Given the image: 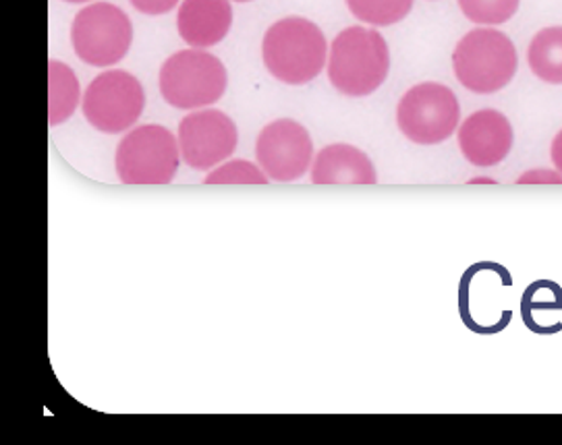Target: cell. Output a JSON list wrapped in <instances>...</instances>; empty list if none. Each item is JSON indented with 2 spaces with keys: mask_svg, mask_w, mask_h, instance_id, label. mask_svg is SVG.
Returning a JSON list of instances; mask_svg holds the SVG:
<instances>
[{
  "mask_svg": "<svg viewBox=\"0 0 562 445\" xmlns=\"http://www.w3.org/2000/svg\"><path fill=\"white\" fill-rule=\"evenodd\" d=\"M235 2H251V0H235Z\"/></svg>",
  "mask_w": 562,
  "mask_h": 445,
  "instance_id": "cb8c5ba5",
  "label": "cell"
},
{
  "mask_svg": "<svg viewBox=\"0 0 562 445\" xmlns=\"http://www.w3.org/2000/svg\"><path fill=\"white\" fill-rule=\"evenodd\" d=\"M71 44L86 65L113 67L132 50V19L111 2L88 4L74 19Z\"/></svg>",
  "mask_w": 562,
  "mask_h": 445,
  "instance_id": "8992f818",
  "label": "cell"
},
{
  "mask_svg": "<svg viewBox=\"0 0 562 445\" xmlns=\"http://www.w3.org/2000/svg\"><path fill=\"white\" fill-rule=\"evenodd\" d=\"M469 185H496V181H494V179H484V176H480V179H471V181H469Z\"/></svg>",
  "mask_w": 562,
  "mask_h": 445,
  "instance_id": "7402d4cb",
  "label": "cell"
},
{
  "mask_svg": "<svg viewBox=\"0 0 562 445\" xmlns=\"http://www.w3.org/2000/svg\"><path fill=\"white\" fill-rule=\"evenodd\" d=\"M79 81L74 69L60 60H48V123H67L79 106Z\"/></svg>",
  "mask_w": 562,
  "mask_h": 445,
  "instance_id": "5bb4252c",
  "label": "cell"
},
{
  "mask_svg": "<svg viewBox=\"0 0 562 445\" xmlns=\"http://www.w3.org/2000/svg\"><path fill=\"white\" fill-rule=\"evenodd\" d=\"M527 62L536 77L546 83L562 85V27L552 25L538 32L529 48H527Z\"/></svg>",
  "mask_w": 562,
  "mask_h": 445,
  "instance_id": "9a60e30c",
  "label": "cell"
},
{
  "mask_svg": "<svg viewBox=\"0 0 562 445\" xmlns=\"http://www.w3.org/2000/svg\"><path fill=\"white\" fill-rule=\"evenodd\" d=\"M461 106L442 83H419L396 106V125L417 146H438L459 127Z\"/></svg>",
  "mask_w": 562,
  "mask_h": 445,
  "instance_id": "52a82bcc",
  "label": "cell"
},
{
  "mask_svg": "<svg viewBox=\"0 0 562 445\" xmlns=\"http://www.w3.org/2000/svg\"><path fill=\"white\" fill-rule=\"evenodd\" d=\"M116 174L123 185H169L181 164L179 139L162 125H144L116 148Z\"/></svg>",
  "mask_w": 562,
  "mask_h": 445,
  "instance_id": "5b68a950",
  "label": "cell"
},
{
  "mask_svg": "<svg viewBox=\"0 0 562 445\" xmlns=\"http://www.w3.org/2000/svg\"><path fill=\"white\" fill-rule=\"evenodd\" d=\"M351 15L378 27H389L412 13L413 0H345Z\"/></svg>",
  "mask_w": 562,
  "mask_h": 445,
  "instance_id": "2e32d148",
  "label": "cell"
},
{
  "mask_svg": "<svg viewBox=\"0 0 562 445\" xmlns=\"http://www.w3.org/2000/svg\"><path fill=\"white\" fill-rule=\"evenodd\" d=\"M65 2H69V4H81V2H92V0H65Z\"/></svg>",
  "mask_w": 562,
  "mask_h": 445,
  "instance_id": "603a6c76",
  "label": "cell"
},
{
  "mask_svg": "<svg viewBox=\"0 0 562 445\" xmlns=\"http://www.w3.org/2000/svg\"><path fill=\"white\" fill-rule=\"evenodd\" d=\"M550 156H552V162H554V167L562 174V130L554 137V141H552V148H550Z\"/></svg>",
  "mask_w": 562,
  "mask_h": 445,
  "instance_id": "44dd1931",
  "label": "cell"
},
{
  "mask_svg": "<svg viewBox=\"0 0 562 445\" xmlns=\"http://www.w3.org/2000/svg\"><path fill=\"white\" fill-rule=\"evenodd\" d=\"M459 7L477 25H501L517 13L519 0H459Z\"/></svg>",
  "mask_w": 562,
  "mask_h": 445,
  "instance_id": "e0dca14e",
  "label": "cell"
},
{
  "mask_svg": "<svg viewBox=\"0 0 562 445\" xmlns=\"http://www.w3.org/2000/svg\"><path fill=\"white\" fill-rule=\"evenodd\" d=\"M517 50L498 30L480 27L461 37L452 53V69L463 88L473 93L501 92L517 73Z\"/></svg>",
  "mask_w": 562,
  "mask_h": 445,
  "instance_id": "277c9868",
  "label": "cell"
},
{
  "mask_svg": "<svg viewBox=\"0 0 562 445\" xmlns=\"http://www.w3.org/2000/svg\"><path fill=\"white\" fill-rule=\"evenodd\" d=\"M513 127L503 112H473L459 129V148L469 164L490 168L501 164L513 149Z\"/></svg>",
  "mask_w": 562,
  "mask_h": 445,
  "instance_id": "8fae6325",
  "label": "cell"
},
{
  "mask_svg": "<svg viewBox=\"0 0 562 445\" xmlns=\"http://www.w3.org/2000/svg\"><path fill=\"white\" fill-rule=\"evenodd\" d=\"M206 185H266L268 174L247 160H231L214 168L204 181Z\"/></svg>",
  "mask_w": 562,
  "mask_h": 445,
  "instance_id": "ac0fdd59",
  "label": "cell"
},
{
  "mask_svg": "<svg viewBox=\"0 0 562 445\" xmlns=\"http://www.w3.org/2000/svg\"><path fill=\"white\" fill-rule=\"evenodd\" d=\"M165 102L179 111H195L216 104L226 92L228 75L218 56L202 48L175 53L165 60L158 75Z\"/></svg>",
  "mask_w": 562,
  "mask_h": 445,
  "instance_id": "3957f363",
  "label": "cell"
},
{
  "mask_svg": "<svg viewBox=\"0 0 562 445\" xmlns=\"http://www.w3.org/2000/svg\"><path fill=\"white\" fill-rule=\"evenodd\" d=\"M314 185H375L378 174L366 151L349 144H333L319 151L312 167Z\"/></svg>",
  "mask_w": 562,
  "mask_h": 445,
  "instance_id": "4fadbf2b",
  "label": "cell"
},
{
  "mask_svg": "<svg viewBox=\"0 0 562 445\" xmlns=\"http://www.w3.org/2000/svg\"><path fill=\"white\" fill-rule=\"evenodd\" d=\"M233 27V7L228 0H183L177 30L191 48H212L221 44Z\"/></svg>",
  "mask_w": 562,
  "mask_h": 445,
  "instance_id": "7c38bea8",
  "label": "cell"
},
{
  "mask_svg": "<svg viewBox=\"0 0 562 445\" xmlns=\"http://www.w3.org/2000/svg\"><path fill=\"white\" fill-rule=\"evenodd\" d=\"M391 71V50L380 32L353 25L342 30L328 60V79L335 90L349 98L374 93Z\"/></svg>",
  "mask_w": 562,
  "mask_h": 445,
  "instance_id": "7a4b0ae2",
  "label": "cell"
},
{
  "mask_svg": "<svg viewBox=\"0 0 562 445\" xmlns=\"http://www.w3.org/2000/svg\"><path fill=\"white\" fill-rule=\"evenodd\" d=\"M517 185H562V174L559 170L554 172V170H546V168L527 170L519 176Z\"/></svg>",
  "mask_w": 562,
  "mask_h": 445,
  "instance_id": "d6986e66",
  "label": "cell"
},
{
  "mask_svg": "<svg viewBox=\"0 0 562 445\" xmlns=\"http://www.w3.org/2000/svg\"><path fill=\"white\" fill-rule=\"evenodd\" d=\"M146 106V93L135 75L104 71L92 79L81 100L86 121L94 129L116 135L132 129Z\"/></svg>",
  "mask_w": 562,
  "mask_h": 445,
  "instance_id": "ba28073f",
  "label": "cell"
},
{
  "mask_svg": "<svg viewBox=\"0 0 562 445\" xmlns=\"http://www.w3.org/2000/svg\"><path fill=\"white\" fill-rule=\"evenodd\" d=\"M328 56V42L314 21L284 18L268 27L262 39V58L268 73L286 85L314 81Z\"/></svg>",
  "mask_w": 562,
  "mask_h": 445,
  "instance_id": "6da1fadb",
  "label": "cell"
},
{
  "mask_svg": "<svg viewBox=\"0 0 562 445\" xmlns=\"http://www.w3.org/2000/svg\"><path fill=\"white\" fill-rule=\"evenodd\" d=\"M181 160L193 170H212L228 160L239 141L237 125L221 111H195L179 125Z\"/></svg>",
  "mask_w": 562,
  "mask_h": 445,
  "instance_id": "30bf717a",
  "label": "cell"
},
{
  "mask_svg": "<svg viewBox=\"0 0 562 445\" xmlns=\"http://www.w3.org/2000/svg\"><path fill=\"white\" fill-rule=\"evenodd\" d=\"M256 158L268 179L277 183L300 181L314 160V141L297 121L279 118L260 130Z\"/></svg>",
  "mask_w": 562,
  "mask_h": 445,
  "instance_id": "9c48e42d",
  "label": "cell"
},
{
  "mask_svg": "<svg viewBox=\"0 0 562 445\" xmlns=\"http://www.w3.org/2000/svg\"><path fill=\"white\" fill-rule=\"evenodd\" d=\"M133 9L144 15H167L181 0H130Z\"/></svg>",
  "mask_w": 562,
  "mask_h": 445,
  "instance_id": "ffe728a7",
  "label": "cell"
}]
</instances>
